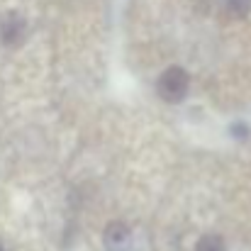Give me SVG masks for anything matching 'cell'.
Returning <instances> with one entry per match:
<instances>
[{
  "label": "cell",
  "instance_id": "cell-1",
  "mask_svg": "<svg viewBox=\"0 0 251 251\" xmlns=\"http://www.w3.org/2000/svg\"><path fill=\"white\" fill-rule=\"evenodd\" d=\"M188 88H190V78H188V74H185L183 69H178V66L164 71L161 78H159V85H156L159 95H161L166 102H180V100L185 98Z\"/></svg>",
  "mask_w": 251,
  "mask_h": 251
},
{
  "label": "cell",
  "instance_id": "cell-2",
  "mask_svg": "<svg viewBox=\"0 0 251 251\" xmlns=\"http://www.w3.org/2000/svg\"><path fill=\"white\" fill-rule=\"evenodd\" d=\"M102 242H105V249L107 251H129V247H132V232H129L127 225L112 222V225L105 229Z\"/></svg>",
  "mask_w": 251,
  "mask_h": 251
},
{
  "label": "cell",
  "instance_id": "cell-3",
  "mask_svg": "<svg viewBox=\"0 0 251 251\" xmlns=\"http://www.w3.org/2000/svg\"><path fill=\"white\" fill-rule=\"evenodd\" d=\"M25 34V20L20 15H7L2 22H0V39L10 47H15Z\"/></svg>",
  "mask_w": 251,
  "mask_h": 251
},
{
  "label": "cell",
  "instance_id": "cell-4",
  "mask_svg": "<svg viewBox=\"0 0 251 251\" xmlns=\"http://www.w3.org/2000/svg\"><path fill=\"white\" fill-rule=\"evenodd\" d=\"M195 251H225V242L220 237H215V234H207V237H202L198 242Z\"/></svg>",
  "mask_w": 251,
  "mask_h": 251
},
{
  "label": "cell",
  "instance_id": "cell-5",
  "mask_svg": "<svg viewBox=\"0 0 251 251\" xmlns=\"http://www.w3.org/2000/svg\"><path fill=\"white\" fill-rule=\"evenodd\" d=\"M227 5L234 15H247L251 10V0H227Z\"/></svg>",
  "mask_w": 251,
  "mask_h": 251
},
{
  "label": "cell",
  "instance_id": "cell-6",
  "mask_svg": "<svg viewBox=\"0 0 251 251\" xmlns=\"http://www.w3.org/2000/svg\"><path fill=\"white\" fill-rule=\"evenodd\" d=\"M0 251H2V249H0Z\"/></svg>",
  "mask_w": 251,
  "mask_h": 251
}]
</instances>
